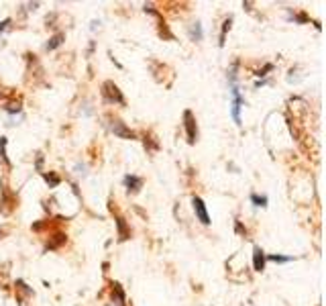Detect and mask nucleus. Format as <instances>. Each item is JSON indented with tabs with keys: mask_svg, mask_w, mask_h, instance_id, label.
<instances>
[{
	"mask_svg": "<svg viewBox=\"0 0 326 306\" xmlns=\"http://www.w3.org/2000/svg\"><path fill=\"white\" fill-rule=\"evenodd\" d=\"M2 235H4V229H2V227H0V239H2Z\"/></svg>",
	"mask_w": 326,
	"mask_h": 306,
	"instance_id": "21",
	"label": "nucleus"
},
{
	"mask_svg": "<svg viewBox=\"0 0 326 306\" xmlns=\"http://www.w3.org/2000/svg\"><path fill=\"white\" fill-rule=\"evenodd\" d=\"M230 96H232V102H230V113H232V119H234V123L241 127L243 123H241V108H243V104H245V100H243V96H241V90H238V86H236V82H230Z\"/></svg>",
	"mask_w": 326,
	"mask_h": 306,
	"instance_id": "2",
	"label": "nucleus"
},
{
	"mask_svg": "<svg viewBox=\"0 0 326 306\" xmlns=\"http://www.w3.org/2000/svg\"><path fill=\"white\" fill-rule=\"evenodd\" d=\"M251 202L255 206H267V196H259V194H251Z\"/></svg>",
	"mask_w": 326,
	"mask_h": 306,
	"instance_id": "16",
	"label": "nucleus"
},
{
	"mask_svg": "<svg viewBox=\"0 0 326 306\" xmlns=\"http://www.w3.org/2000/svg\"><path fill=\"white\" fill-rule=\"evenodd\" d=\"M269 259L275 261V264H288V261H292L294 257H290V255H269Z\"/></svg>",
	"mask_w": 326,
	"mask_h": 306,
	"instance_id": "18",
	"label": "nucleus"
},
{
	"mask_svg": "<svg viewBox=\"0 0 326 306\" xmlns=\"http://www.w3.org/2000/svg\"><path fill=\"white\" fill-rule=\"evenodd\" d=\"M14 286H16V292H18V304H20V306H27V298L33 296V290L27 286L23 280H16Z\"/></svg>",
	"mask_w": 326,
	"mask_h": 306,
	"instance_id": "7",
	"label": "nucleus"
},
{
	"mask_svg": "<svg viewBox=\"0 0 326 306\" xmlns=\"http://www.w3.org/2000/svg\"><path fill=\"white\" fill-rule=\"evenodd\" d=\"M8 25H10V18H4L2 23H0V33H2V31H4V29H6Z\"/></svg>",
	"mask_w": 326,
	"mask_h": 306,
	"instance_id": "20",
	"label": "nucleus"
},
{
	"mask_svg": "<svg viewBox=\"0 0 326 306\" xmlns=\"http://www.w3.org/2000/svg\"><path fill=\"white\" fill-rule=\"evenodd\" d=\"M6 137H0V157H2V161L6 163V165H10V161H8V155H6Z\"/></svg>",
	"mask_w": 326,
	"mask_h": 306,
	"instance_id": "15",
	"label": "nucleus"
},
{
	"mask_svg": "<svg viewBox=\"0 0 326 306\" xmlns=\"http://www.w3.org/2000/svg\"><path fill=\"white\" fill-rule=\"evenodd\" d=\"M271 70H273V65H271V63H265V68L261 70V72H259L257 76H265V72H271Z\"/></svg>",
	"mask_w": 326,
	"mask_h": 306,
	"instance_id": "19",
	"label": "nucleus"
},
{
	"mask_svg": "<svg viewBox=\"0 0 326 306\" xmlns=\"http://www.w3.org/2000/svg\"><path fill=\"white\" fill-rule=\"evenodd\" d=\"M253 268L255 272H263L265 270V253L259 245L253 247Z\"/></svg>",
	"mask_w": 326,
	"mask_h": 306,
	"instance_id": "8",
	"label": "nucleus"
},
{
	"mask_svg": "<svg viewBox=\"0 0 326 306\" xmlns=\"http://www.w3.org/2000/svg\"><path fill=\"white\" fill-rule=\"evenodd\" d=\"M65 41V35L63 33H55L53 37H49V41H47V45H45V49L47 51H53V49H57L61 43Z\"/></svg>",
	"mask_w": 326,
	"mask_h": 306,
	"instance_id": "11",
	"label": "nucleus"
},
{
	"mask_svg": "<svg viewBox=\"0 0 326 306\" xmlns=\"http://www.w3.org/2000/svg\"><path fill=\"white\" fill-rule=\"evenodd\" d=\"M114 221H116V229H118V241H126V239L130 237V229L126 227L124 218L122 216H116Z\"/></svg>",
	"mask_w": 326,
	"mask_h": 306,
	"instance_id": "10",
	"label": "nucleus"
},
{
	"mask_svg": "<svg viewBox=\"0 0 326 306\" xmlns=\"http://www.w3.org/2000/svg\"><path fill=\"white\" fill-rule=\"evenodd\" d=\"M184 127H186V135H188V143H196L198 139V127H196V117L192 111H184Z\"/></svg>",
	"mask_w": 326,
	"mask_h": 306,
	"instance_id": "3",
	"label": "nucleus"
},
{
	"mask_svg": "<svg viewBox=\"0 0 326 306\" xmlns=\"http://www.w3.org/2000/svg\"><path fill=\"white\" fill-rule=\"evenodd\" d=\"M124 186H126V190H128V192L137 194V192L143 188V178L133 176V173H128V176H124Z\"/></svg>",
	"mask_w": 326,
	"mask_h": 306,
	"instance_id": "9",
	"label": "nucleus"
},
{
	"mask_svg": "<svg viewBox=\"0 0 326 306\" xmlns=\"http://www.w3.org/2000/svg\"><path fill=\"white\" fill-rule=\"evenodd\" d=\"M190 37H192V41H202L204 33H202V25H200V23H194V25H192V29H190Z\"/></svg>",
	"mask_w": 326,
	"mask_h": 306,
	"instance_id": "14",
	"label": "nucleus"
},
{
	"mask_svg": "<svg viewBox=\"0 0 326 306\" xmlns=\"http://www.w3.org/2000/svg\"><path fill=\"white\" fill-rule=\"evenodd\" d=\"M65 243V235L63 233H55L53 237H51V241L47 243V249H57L59 245H63Z\"/></svg>",
	"mask_w": 326,
	"mask_h": 306,
	"instance_id": "13",
	"label": "nucleus"
},
{
	"mask_svg": "<svg viewBox=\"0 0 326 306\" xmlns=\"http://www.w3.org/2000/svg\"><path fill=\"white\" fill-rule=\"evenodd\" d=\"M0 204H2V206H0V208H2V212L4 214H10L12 212V208L16 206V196L14 194H10L8 192V188L2 184V200H0Z\"/></svg>",
	"mask_w": 326,
	"mask_h": 306,
	"instance_id": "6",
	"label": "nucleus"
},
{
	"mask_svg": "<svg viewBox=\"0 0 326 306\" xmlns=\"http://www.w3.org/2000/svg\"><path fill=\"white\" fill-rule=\"evenodd\" d=\"M192 204H194V212H196V216H198V221L202 225H210V214H208L206 204H204V200L200 198V196H194Z\"/></svg>",
	"mask_w": 326,
	"mask_h": 306,
	"instance_id": "5",
	"label": "nucleus"
},
{
	"mask_svg": "<svg viewBox=\"0 0 326 306\" xmlns=\"http://www.w3.org/2000/svg\"><path fill=\"white\" fill-rule=\"evenodd\" d=\"M102 98H104V102H108V104H124L122 92L118 90V86H116L114 82H110V80H106V82L102 84Z\"/></svg>",
	"mask_w": 326,
	"mask_h": 306,
	"instance_id": "1",
	"label": "nucleus"
},
{
	"mask_svg": "<svg viewBox=\"0 0 326 306\" xmlns=\"http://www.w3.org/2000/svg\"><path fill=\"white\" fill-rule=\"evenodd\" d=\"M230 23H232V18L228 16V18L224 20V25H222V33H220V45H224V41H226V33H228V29H230Z\"/></svg>",
	"mask_w": 326,
	"mask_h": 306,
	"instance_id": "17",
	"label": "nucleus"
},
{
	"mask_svg": "<svg viewBox=\"0 0 326 306\" xmlns=\"http://www.w3.org/2000/svg\"><path fill=\"white\" fill-rule=\"evenodd\" d=\"M110 131L118 137V139H137V133L130 131L120 119H110Z\"/></svg>",
	"mask_w": 326,
	"mask_h": 306,
	"instance_id": "4",
	"label": "nucleus"
},
{
	"mask_svg": "<svg viewBox=\"0 0 326 306\" xmlns=\"http://www.w3.org/2000/svg\"><path fill=\"white\" fill-rule=\"evenodd\" d=\"M43 178H45V182L49 184V188H57L59 182H61V178L53 171H43Z\"/></svg>",
	"mask_w": 326,
	"mask_h": 306,
	"instance_id": "12",
	"label": "nucleus"
}]
</instances>
